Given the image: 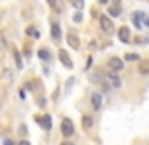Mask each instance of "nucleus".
<instances>
[{
  "instance_id": "1",
  "label": "nucleus",
  "mask_w": 149,
  "mask_h": 145,
  "mask_svg": "<svg viewBox=\"0 0 149 145\" xmlns=\"http://www.w3.org/2000/svg\"><path fill=\"white\" fill-rule=\"evenodd\" d=\"M98 21H100V28H102L105 33H111V32L114 30V23H112V19H111L109 16H104V14H102Z\"/></svg>"
},
{
  "instance_id": "2",
  "label": "nucleus",
  "mask_w": 149,
  "mask_h": 145,
  "mask_svg": "<svg viewBox=\"0 0 149 145\" xmlns=\"http://www.w3.org/2000/svg\"><path fill=\"white\" fill-rule=\"evenodd\" d=\"M107 66L111 68V72H119V70H123V59L112 56V58L107 61Z\"/></svg>"
},
{
  "instance_id": "3",
  "label": "nucleus",
  "mask_w": 149,
  "mask_h": 145,
  "mask_svg": "<svg viewBox=\"0 0 149 145\" xmlns=\"http://www.w3.org/2000/svg\"><path fill=\"white\" fill-rule=\"evenodd\" d=\"M58 58H60V61L63 63V66H65V68H72V66H74V61L70 59V56L67 54V51L60 49V51H58Z\"/></svg>"
},
{
  "instance_id": "4",
  "label": "nucleus",
  "mask_w": 149,
  "mask_h": 145,
  "mask_svg": "<svg viewBox=\"0 0 149 145\" xmlns=\"http://www.w3.org/2000/svg\"><path fill=\"white\" fill-rule=\"evenodd\" d=\"M61 133H63V136H72V133H74V124H72L70 119H63V121H61Z\"/></svg>"
},
{
  "instance_id": "5",
  "label": "nucleus",
  "mask_w": 149,
  "mask_h": 145,
  "mask_svg": "<svg viewBox=\"0 0 149 145\" xmlns=\"http://www.w3.org/2000/svg\"><path fill=\"white\" fill-rule=\"evenodd\" d=\"M67 44H68L72 49H79L81 42H79V39H77V35H76V32H68V33H67Z\"/></svg>"
},
{
  "instance_id": "6",
  "label": "nucleus",
  "mask_w": 149,
  "mask_h": 145,
  "mask_svg": "<svg viewBox=\"0 0 149 145\" xmlns=\"http://www.w3.org/2000/svg\"><path fill=\"white\" fill-rule=\"evenodd\" d=\"M91 105H93V110H100V107H102V95L100 93H93L91 95Z\"/></svg>"
},
{
  "instance_id": "7",
  "label": "nucleus",
  "mask_w": 149,
  "mask_h": 145,
  "mask_svg": "<svg viewBox=\"0 0 149 145\" xmlns=\"http://www.w3.org/2000/svg\"><path fill=\"white\" fill-rule=\"evenodd\" d=\"M51 37H53L56 42L61 39V28H60L58 23H53V25H51Z\"/></svg>"
},
{
  "instance_id": "8",
  "label": "nucleus",
  "mask_w": 149,
  "mask_h": 145,
  "mask_svg": "<svg viewBox=\"0 0 149 145\" xmlns=\"http://www.w3.org/2000/svg\"><path fill=\"white\" fill-rule=\"evenodd\" d=\"M118 37H119V40H121V42H128V40H130V30H128L126 26L119 28V32H118Z\"/></svg>"
},
{
  "instance_id": "9",
  "label": "nucleus",
  "mask_w": 149,
  "mask_h": 145,
  "mask_svg": "<svg viewBox=\"0 0 149 145\" xmlns=\"http://www.w3.org/2000/svg\"><path fill=\"white\" fill-rule=\"evenodd\" d=\"M105 79L109 81V84H111L112 88H119V86H121V79H119L118 75H114V74H109Z\"/></svg>"
},
{
  "instance_id": "10",
  "label": "nucleus",
  "mask_w": 149,
  "mask_h": 145,
  "mask_svg": "<svg viewBox=\"0 0 149 145\" xmlns=\"http://www.w3.org/2000/svg\"><path fill=\"white\" fill-rule=\"evenodd\" d=\"M109 14H111L112 18H118V16L121 14V7H118V6H111V7H109Z\"/></svg>"
},
{
  "instance_id": "11",
  "label": "nucleus",
  "mask_w": 149,
  "mask_h": 145,
  "mask_svg": "<svg viewBox=\"0 0 149 145\" xmlns=\"http://www.w3.org/2000/svg\"><path fill=\"white\" fill-rule=\"evenodd\" d=\"M40 124L44 126V129H51V126H53V124H51V115L46 114V115L42 117V122H40Z\"/></svg>"
},
{
  "instance_id": "12",
  "label": "nucleus",
  "mask_w": 149,
  "mask_h": 145,
  "mask_svg": "<svg viewBox=\"0 0 149 145\" xmlns=\"http://www.w3.org/2000/svg\"><path fill=\"white\" fill-rule=\"evenodd\" d=\"M91 126H93V119H91L90 115H83V128L90 129Z\"/></svg>"
},
{
  "instance_id": "13",
  "label": "nucleus",
  "mask_w": 149,
  "mask_h": 145,
  "mask_svg": "<svg viewBox=\"0 0 149 145\" xmlns=\"http://www.w3.org/2000/svg\"><path fill=\"white\" fill-rule=\"evenodd\" d=\"M70 4L76 7L77 11H81V9H84V0H70Z\"/></svg>"
},
{
  "instance_id": "14",
  "label": "nucleus",
  "mask_w": 149,
  "mask_h": 145,
  "mask_svg": "<svg viewBox=\"0 0 149 145\" xmlns=\"http://www.w3.org/2000/svg\"><path fill=\"white\" fill-rule=\"evenodd\" d=\"M139 18H140L142 26H149V16H147L146 12H139Z\"/></svg>"
},
{
  "instance_id": "15",
  "label": "nucleus",
  "mask_w": 149,
  "mask_h": 145,
  "mask_svg": "<svg viewBox=\"0 0 149 145\" xmlns=\"http://www.w3.org/2000/svg\"><path fill=\"white\" fill-rule=\"evenodd\" d=\"M39 58L47 61V59L51 58V54H49V51H47V49H40V51H39Z\"/></svg>"
},
{
  "instance_id": "16",
  "label": "nucleus",
  "mask_w": 149,
  "mask_h": 145,
  "mask_svg": "<svg viewBox=\"0 0 149 145\" xmlns=\"http://www.w3.org/2000/svg\"><path fill=\"white\" fill-rule=\"evenodd\" d=\"M139 70H140V74H147V72H149V61H144L139 66Z\"/></svg>"
},
{
  "instance_id": "17",
  "label": "nucleus",
  "mask_w": 149,
  "mask_h": 145,
  "mask_svg": "<svg viewBox=\"0 0 149 145\" xmlns=\"http://www.w3.org/2000/svg\"><path fill=\"white\" fill-rule=\"evenodd\" d=\"M132 19H133V25H135L137 28H140V26H142V23H140V18H139V12H135V14L132 16Z\"/></svg>"
},
{
  "instance_id": "18",
  "label": "nucleus",
  "mask_w": 149,
  "mask_h": 145,
  "mask_svg": "<svg viewBox=\"0 0 149 145\" xmlns=\"http://www.w3.org/2000/svg\"><path fill=\"white\" fill-rule=\"evenodd\" d=\"M14 59H16V66L18 68H23V63H21V58H19V52L14 51Z\"/></svg>"
},
{
  "instance_id": "19",
  "label": "nucleus",
  "mask_w": 149,
  "mask_h": 145,
  "mask_svg": "<svg viewBox=\"0 0 149 145\" xmlns=\"http://www.w3.org/2000/svg\"><path fill=\"white\" fill-rule=\"evenodd\" d=\"M140 56L139 54H126V61H137Z\"/></svg>"
},
{
  "instance_id": "20",
  "label": "nucleus",
  "mask_w": 149,
  "mask_h": 145,
  "mask_svg": "<svg viewBox=\"0 0 149 145\" xmlns=\"http://www.w3.org/2000/svg\"><path fill=\"white\" fill-rule=\"evenodd\" d=\"M83 19V14H81V11H77L76 14H74V21H76V23H79Z\"/></svg>"
},
{
  "instance_id": "21",
  "label": "nucleus",
  "mask_w": 149,
  "mask_h": 145,
  "mask_svg": "<svg viewBox=\"0 0 149 145\" xmlns=\"http://www.w3.org/2000/svg\"><path fill=\"white\" fill-rule=\"evenodd\" d=\"M19 145H30V142H28V140H21Z\"/></svg>"
},
{
  "instance_id": "22",
  "label": "nucleus",
  "mask_w": 149,
  "mask_h": 145,
  "mask_svg": "<svg viewBox=\"0 0 149 145\" xmlns=\"http://www.w3.org/2000/svg\"><path fill=\"white\" fill-rule=\"evenodd\" d=\"M4 145H14V143H13V140H6V142H4Z\"/></svg>"
},
{
  "instance_id": "23",
  "label": "nucleus",
  "mask_w": 149,
  "mask_h": 145,
  "mask_svg": "<svg viewBox=\"0 0 149 145\" xmlns=\"http://www.w3.org/2000/svg\"><path fill=\"white\" fill-rule=\"evenodd\" d=\"M98 2H100V4H107V2H109V0H98Z\"/></svg>"
},
{
  "instance_id": "24",
  "label": "nucleus",
  "mask_w": 149,
  "mask_h": 145,
  "mask_svg": "<svg viewBox=\"0 0 149 145\" xmlns=\"http://www.w3.org/2000/svg\"><path fill=\"white\" fill-rule=\"evenodd\" d=\"M61 145H74V143H70V142H63Z\"/></svg>"
},
{
  "instance_id": "25",
  "label": "nucleus",
  "mask_w": 149,
  "mask_h": 145,
  "mask_svg": "<svg viewBox=\"0 0 149 145\" xmlns=\"http://www.w3.org/2000/svg\"><path fill=\"white\" fill-rule=\"evenodd\" d=\"M47 2H49V4H51V6H54V0H47Z\"/></svg>"
}]
</instances>
